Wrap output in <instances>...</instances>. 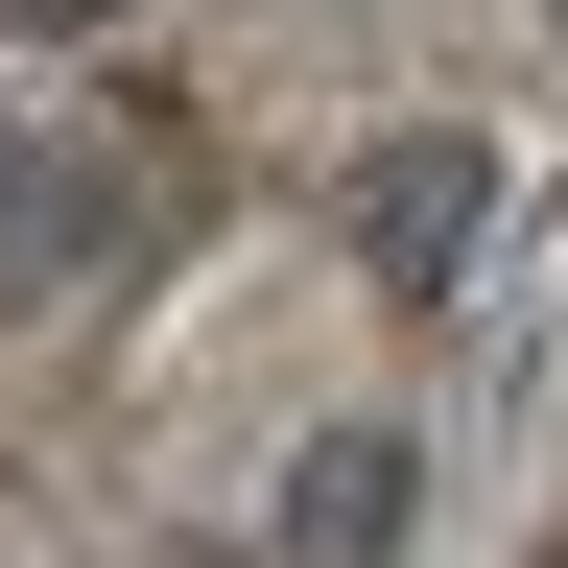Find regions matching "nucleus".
Wrapping results in <instances>:
<instances>
[{
  "label": "nucleus",
  "mask_w": 568,
  "mask_h": 568,
  "mask_svg": "<svg viewBox=\"0 0 568 568\" xmlns=\"http://www.w3.org/2000/svg\"><path fill=\"white\" fill-rule=\"evenodd\" d=\"M237 261L213 237V166L142 119L0 95V568H403L426 545V426L403 379L284 426L237 474H142L119 403L142 355L190 332V284Z\"/></svg>",
  "instance_id": "f257e3e1"
}]
</instances>
